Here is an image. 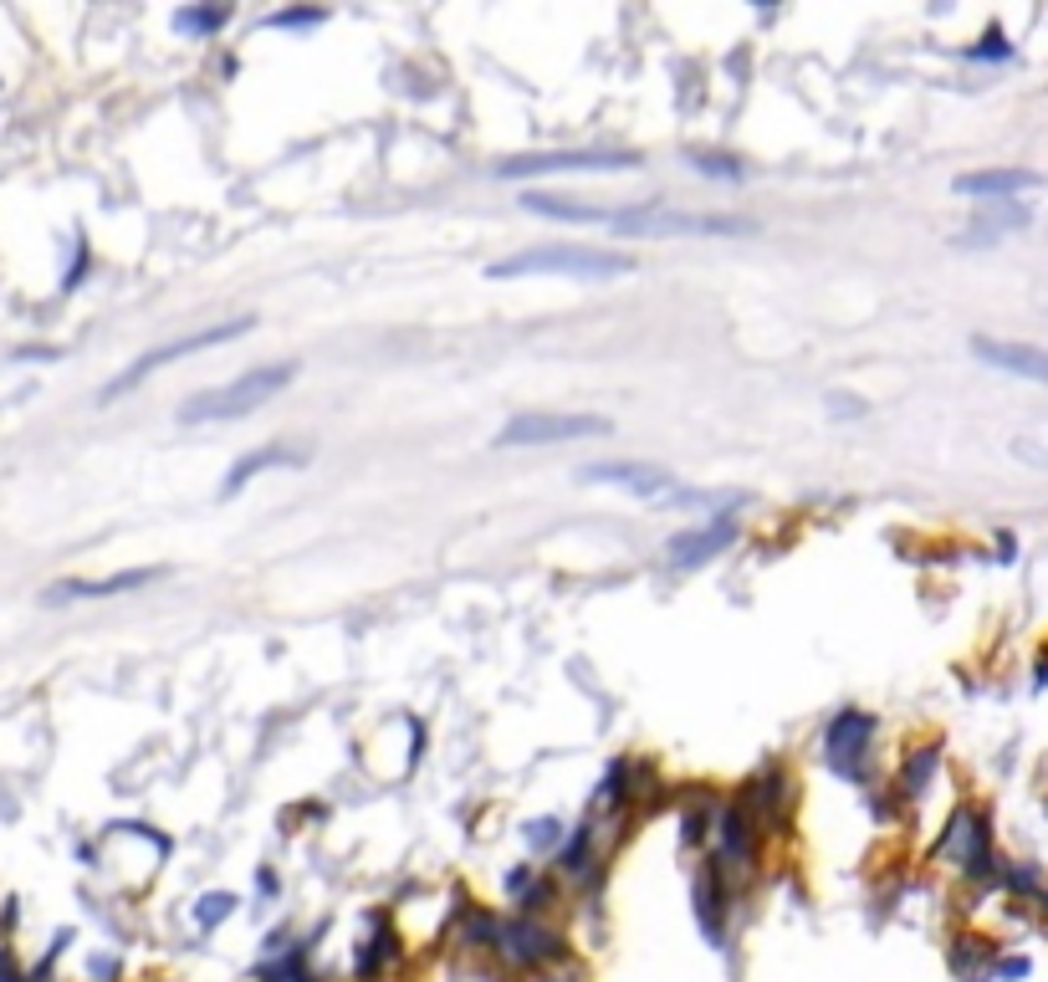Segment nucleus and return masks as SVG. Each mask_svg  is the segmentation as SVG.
<instances>
[{
	"mask_svg": "<svg viewBox=\"0 0 1048 982\" xmlns=\"http://www.w3.org/2000/svg\"><path fill=\"white\" fill-rule=\"evenodd\" d=\"M1018 225H1028V210L1023 205H997V210H982L967 231H961V246H988V241L1007 236V231H1018Z\"/></svg>",
	"mask_w": 1048,
	"mask_h": 982,
	"instance_id": "obj_15",
	"label": "nucleus"
},
{
	"mask_svg": "<svg viewBox=\"0 0 1048 982\" xmlns=\"http://www.w3.org/2000/svg\"><path fill=\"white\" fill-rule=\"evenodd\" d=\"M624 271H635V261L620 256V252L553 241V246H532V252L491 261L487 277H497V282H506V277H573V282H609V277H624Z\"/></svg>",
	"mask_w": 1048,
	"mask_h": 982,
	"instance_id": "obj_1",
	"label": "nucleus"
},
{
	"mask_svg": "<svg viewBox=\"0 0 1048 982\" xmlns=\"http://www.w3.org/2000/svg\"><path fill=\"white\" fill-rule=\"evenodd\" d=\"M292 461H297V456H287L281 446H261V450H252L246 461H236L231 471H225V496H236L241 487H252V481L261 477V471H271V466H292Z\"/></svg>",
	"mask_w": 1048,
	"mask_h": 982,
	"instance_id": "obj_16",
	"label": "nucleus"
},
{
	"mask_svg": "<svg viewBox=\"0 0 1048 982\" xmlns=\"http://www.w3.org/2000/svg\"><path fill=\"white\" fill-rule=\"evenodd\" d=\"M977 57H997V62H1003V57H1013V46L1003 42V31H988L982 46H977Z\"/></svg>",
	"mask_w": 1048,
	"mask_h": 982,
	"instance_id": "obj_23",
	"label": "nucleus"
},
{
	"mask_svg": "<svg viewBox=\"0 0 1048 982\" xmlns=\"http://www.w3.org/2000/svg\"><path fill=\"white\" fill-rule=\"evenodd\" d=\"M323 21V11H277L266 15V26H317Z\"/></svg>",
	"mask_w": 1048,
	"mask_h": 982,
	"instance_id": "obj_21",
	"label": "nucleus"
},
{
	"mask_svg": "<svg viewBox=\"0 0 1048 982\" xmlns=\"http://www.w3.org/2000/svg\"><path fill=\"white\" fill-rule=\"evenodd\" d=\"M497 957H506L512 968H522V972H543V968H553V962H562L568 957V941L553 931V926H543V922H502L497 926V947H491Z\"/></svg>",
	"mask_w": 1048,
	"mask_h": 982,
	"instance_id": "obj_6",
	"label": "nucleus"
},
{
	"mask_svg": "<svg viewBox=\"0 0 1048 982\" xmlns=\"http://www.w3.org/2000/svg\"><path fill=\"white\" fill-rule=\"evenodd\" d=\"M558 834V824H532V845H547Z\"/></svg>",
	"mask_w": 1048,
	"mask_h": 982,
	"instance_id": "obj_25",
	"label": "nucleus"
},
{
	"mask_svg": "<svg viewBox=\"0 0 1048 982\" xmlns=\"http://www.w3.org/2000/svg\"><path fill=\"white\" fill-rule=\"evenodd\" d=\"M732 537H737V522H732V517H716V522H706V527H695V533L670 537V568L711 563L716 553L732 548Z\"/></svg>",
	"mask_w": 1048,
	"mask_h": 982,
	"instance_id": "obj_10",
	"label": "nucleus"
},
{
	"mask_svg": "<svg viewBox=\"0 0 1048 982\" xmlns=\"http://www.w3.org/2000/svg\"><path fill=\"white\" fill-rule=\"evenodd\" d=\"M292 364H261V369H246L241 379H231V384L221 389H205V394H190L185 400V410H179V420L185 425H200V420H236V415H252V410H261L271 394H281V389L292 384Z\"/></svg>",
	"mask_w": 1048,
	"mask_h": 982,
	"instance_id": "obj_2",
	"label": "nucleus"
},
{
	"mask_svg": "<svg viewBox=\"0 0 1048 982\" xmlns=\"http://www.w3.org/2000/svg\"><path fill=\"white\" fill-rule=\"evenodd\" d=\"M159 573V568H129V573H119V579H103V583H62V589H52V599H103V594H123V589H138V583H148Z\"/></svg>",
	"mask_w": 1048,
	"mask_h": 982,
	"instance_id": "obj_17",
	"label": "nucleus"
},
{
	"mask_svg": "<svg viewBox=\"0 0 1048 982\" xmlns=\"http://www.w3.org/2000/svg\"><path fill=\"white\" fill-rule=\"evenodd\" d=\"M1034 185H1038L1034 169H977V175L957 179V194H1023Z\"/></svg>",
	"mask_w": 1048,
	"mask_h": 982,
	"instance_id": "obj_14",
	"label": "nucleus"
},
{
	"mask_svg": "<svg viewBox=\"0 0 1048 982\" xmlns=\"http://www.w3.org/2000/svg\"><path fill=\"white\" fill-rule=\"evenodd\" d=\"M972 354L982 364L1003 373H1018V379H1034V384H1048V354L1034 348V343H1007V338H972Z\"/></svg>",
	"mask_w": 1048,
	"mask_h": 982,
	"instance_id": "obj_9",
	"label": "nucleus"
},
{
	"mask_svg": "<svg viewBox=\"0 0 1048 982\" xmlns=\"http://www.w3.org/2000/svg\"><path fill=\"white\" fill-rule=\"evenodd\" d=\"M231 911H236V895H205V906L194 911V922H200V926H221Z\"/></svg>",
	"mask_w": 1048,
	"mask_h": 982,
	"instance_id": "obj_19",
	"label": "nucleus"
},
{
	"mask_svg": "<svg viewBox=\"0 0 1048 982\" xmlns=\"http://www.w3.org/2000/svg\"><path fill=\"white\" fill-rule=\"evenodd\" d=\"M951 864H961V870H988L992 864V839H988V818L982 814H957L951 824H946L941 845H936Z\"/></svg>",
	"mask_w": 1048,
	"mask_h": 982,
	"instance_id": "obj_8",
	"label": "nucleus"
},
{
	"mask_svg": "<svg viewBox=\"0 0 1048 982\" xmlns=\"http://www.w3.org/2000/svg\"><path fill=\"white\" fill-rule=\"evenodd\" d=\"M828 762L839 768V773H855V758H865L870 752V716L865 712H844L834 727H828Z\"/></svg>",
	"mask_w": 1048,
	"mask_h": 982,
	"instance_id": "obj_13",
	"label": "nucleus"
},
{
	"mask_svg": "<svg viewBox=\"0 0 1048 982\" xmlns=\"http://www.w3.org/2000/svg\"><path fill=\"white\" fill-rule=\"evenodd\" d=\"M593 435H609V420L599 415H568V410H527V415L506 420L497 446H558V440H593Z\"/></svg>",
	"mask_w": 1048,
	"mask_h": 982,
	"instance_id": "obj_4",
	"label": "nucleus"
},
{
	"mask_svg": "<svg viewBox=\"0 0 1048 982\" xmlns=\"http://www.w3.org/2000/svg\"><path fill=\"white\" fill-rule=\"evenodd\" d=\"M992 978H997V982H1018V978H1028V957H997Z\"/></svg>",
	"mask_w": 1048,
	"mask_h": 982,
	"instance_id": "obj_22",
	"label": "nucleus"
},
{
	"mask_svg": "<svg viewBox=\"0 0 1048 982\" xmlns=\"http://www.w3.org/2000/svg\"><path fill=\"white\" fill-rule=\"evenodd\" d=\"M691 164L701 169V175H716V179H737V159H711V154H691Z\"/></svg>",
	"mask_w": 1048,
	"mask_h": 982,
	"instance_id": "obj_20",
	"label": "nucleus"
},
{
	"mask_svg": "<svg viewBox=\"0 0 1048 982\" xmlns=\"http://www.w3.org/2000/svg\"><path fill=\"white\" fill-rule=\"evenodd\" d=\"M691 901H695V922H701V931H706V937L722 947V937H726V911H732V901H726V885H722V875H716L711 864H701V870H695Z\"/></svg>",
	"mask_w": 1048,
	"mask_h": 982,
	"instance_id": "obj_12",
	"label": "nucleus"
},
{
	"mask_svg": "<svg viewBox=\"0 0 1048 982\" xmlns=\"http://www.w3.org/2000/svg\"><path fill=\"white\" fill-rule=\"evenodd\" d=\"M635 154H604V149H573V154H527V159H506L497 175L522 179V175H583V169H635Z\"/></svg>",
	"mask_w": 1048,
	"mask_h": 982,
	"instance_id": "obj_7",
	"label": "nucleus"
},
{
	"mask_svg": "<svg viewBox=\"0 0 1048 982\" xmlns=\"http://www.w3.org/2000/svg\"><path fill=\"white\" fill-rule=\"evenodd\" d=\"M828 404H834V415H839V420L865 415V400H849V394H828Z\"/></svg>",
	"mask_w": 1048,
	"mask_h": 982,
	"instance_id": "obj_24",
	"label": "nucleus"
},
{
	"mask_svg": "<svg viewBox=\"0 0 1048 982\" xmlns=\"http://www.w3.org/2000/svg\"><path fill=\"white\" fill-rule=\"evenodd\" d=\"M609 231L624 236H747V221H726V215H680V210L660 205H629V210H609Z\"/></svg>",
	"mask_w": 1048,
	"mask_h": 982,
	"instance_id": "obj_3",
	"label": "nucleus"
},
{
	"mask_svg": "<svg viewBox=\"0 0 1048 982\" xmlns=\"http://www.w3.org/2000/svg\"><path fill=\"white\" fill-rule=\"evenodd\" d=\"M246 327H252V317H231V323H215V327H200V333H185V338L164 343V348H148L144 358H133L129 373H119V379L103 389V400H113V394H123V389H133V384H144V379L159 369V364H175V358H185V354H200V348H221V343L241 338Z\"/></svg>",
	"mask_w": 1048,
	"mask_h": 982,
	"instance_id": "obj_5",
	"label": "nucleus"
},
{
	"mask_svg": "<svg viewBox=\"0 0 1048 982\" xmlns=\"http://www.w3.org/2000/svg\"><path fill=\"white\" fill-rule=\"evenodd\" d=\"M589 481H609V487H624L635 496H660V491H676L670 487V471L660 466H645V461H599L583 471Z\"/></svg>",
	"mask_w": 1048,
	"mask_h": 982,
	"instance_id": "obj_11",
	"label": "nucleus"
},
{
	"mask_svg": "<svg viewBox=\"0 0 1048 982\" xmlns=\"http://www.w3.org/2000/svg\"><path fill=\"white\" fill-rule=\"evenodd\" d=\"M175 26L185 31V36H210L215 26H225V11H194V5H190V11L175 15Z\"/></svg>",
	"mask_w": 1048,
	"mask_h": 982,
	"instance_id": "obj_18",
	"label": "nucleus"
}]
</instances>
